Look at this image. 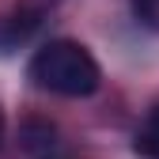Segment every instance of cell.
I'll return each mask as SVG.
<instances>
[{"mask_svg":"<svg viewBox=\"0 0 159 159\" xmlns=\"http://www.w3.org/2000/svg\"><path fill=\"white\" fill-rule=\"evenodd\" d=\"M129 4H133V15L148 30H159V0H129Z\"/></svg>","mask_w":159,"mask_h":159,"instance_id":"obj_4","label":"cell"},{"mask_svg":"<svg viewBox=\"0 0 159 159\" xmlns=\"http://www.w3.org/2000/svg\"><path fill=\"white\" fill-rule=\"evenodd\" d=\"M27 76L34 80V87H42L49 95H61V98H87L102 84V68L91 57V49L72 42V38L46 42L30 57Z\"/></svg>","mask_w":159,"mask_h":159,"instance_id":"obj_1","label":"cell"},{"mask_svg":"<svg viewBox=\"0 0 159 159\" xmlns=\"http://www.w3.org/2000/svg\"><path fill=\"white\" fill-rule=\"evenodd\" d=\"M0 136H4V114H0Z\"/></svg>","mask_w":159,"mask_h":159,"instance_id":"obj_5","label":"cell"},{"mask_svg":"<svg viewBox=\"0 0 159 159\" xmlns=\"http://www.w3.org/2000/svg\"><path fill=\"white\" fill-rule=\"evenodd\" d=\"M133 152H136V155H144V159H159V106L144 117V125L136 129Z\"/></svg>","mask_w":159,"mask_h":159,"instance_id":"obj_3","label":"cell"},{"mask_svg":"<svg viewBox=\"0 0 159 159\" xmlns=\"http://www.w3.org/2000/svg\"><path fill=\"white\" fill-rule=\"evenodd\" d=\"M23 148L30 159H68V148L49 121H27L23 125Z\"/></svg>","mask_w":159,"mask_h":159,"instance_id":"obj_2","label":"cell"}]
</instances>
